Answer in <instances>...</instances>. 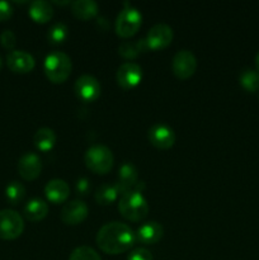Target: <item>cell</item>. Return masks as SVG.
<instances>
[{
	"instance_id": "33",
	"label": "cell",
	"mask_w": 259,
	"mask_h": 260,
	"mask_svg": "<svg viewBox=\"0 0 259 260\" xmlns=\"http://www.w3.org/2000/svg\"><path fill=\"white\" fill-rule=\"evenodd\" d=\"M2 66H3V60L2 57H0V70H2Z\"/></svg>"
},
{
	"instance_id": "8",
	"label": "cell",
	"mask_w": 259,
	"mask_h": 260,
	"mask_svg": "<svg viewBox=\"0 0 259 260\" xmlns=\"http://www.w3.org/2000/svg\"><path fill=\"white\" fill-rule=\"evenodd\" d=\"M172 69L178 79L187 80L192 78L197 70V58L190 51L180 50L173 57Z\"/></svg>"
},
{
	"instance_id": "20",
	"label": "cell",
	"mask_w": 259,
	"mask_h": 260,
	"mask_svg": "<svg viewBox=\"0 0 259 260\" xmlns=\"http://www.w3.org/2000/svg\"><path fill=\"white\" fill-rule=\"evenodd\" d=\"M48 215V205L41 198H33L24 206V217L30 222L42 221Z\"/></svg>"
},
{
	"instance_id": "10",
	"label": "cell",
	"mask_w": 259,
	"mask_h": 260,
	"mask_svg": "<svg viewBox=\"0 0 259 260\" xmlns=\"http://www.w3.org/2000/svg\"><path fill=\"white\" fill-rule=\"evenodd\" d=\"M147 47L151 51H161L167 48L173 41V29L168 24L159 23L150 28L146 38Z\"/></svg>"
},
{
	"instance_id": "24",
	"label": "cell",
	"mask_w": 259,
	"mask_h": 260,
	"mask_svg": "<svg viewBox=\"0 0 259 260\" xmlns=\"http://www.w3.org/2000/svg\"><path fill=\"white\" fill-rule=\"evenodd\" d=\"M239 83L248 93L259 90V73L253 69H244L239 76Z\"/></svg>"
},
{
	"instance_id": "1",
	"label": "cell",
	"mask_w": 259,
	"mask_h": 260,
	"mask_svg": "<svg viewBox=\"0 0 259 260\" xmlns=\"http://www.w3.org/2000/svg\"><path fill=\"white\" fill-rule=\"evenodd\" d=\"M96 245L103 253L109 255L126 253L136 243V234L123 222L106 223L96 234Z\"/></svg>"
},
{
	"instance_id": "22",
	"label": "cell",
	"mask_w": 259,
	"mask_h": 260,
	"mask_svg": "<svg viewBox=\"0 0 259 260\" xmlns=\"http://www.w3.org/2000/svg\"><path fill=\"white\" fill-rule=\"evenodd\" d=\"M146 51H149V47H147L145 38L136 41V42L126 41V42H122L118 47L119 55L123 58H127V60H134V58L139 57L141 53L146 52Z\"/></svg>"
},
{
	"instance_id": "26",
	"label": "cell",
	"mask_w": 259,
	"mask_h": 260,
	"mask_svg": "<svg viewBox=\"0 0 259 260\" xmlns=\"http://www.w3.org/2000/svg\"><path fill=\"white\" fill-rule=\"evenodd\" d=\"M69 28L63 23H56L50 28L47 33V38L52 45H60L68 38Z\"/></svg>"
},
{
	"instance_id": "17",
	"label": "cell",
	"mask_w": 259,
	"mask_h": 260,
	"mask_svg": "<svg viewBox=\"0 0 259 260\" xmlns=\"http://www.w3.org/2000/svg\"><path fill=\"white\" fill-rule=\"evenodd\" d=\"M45 196L53 205L65 203L70 196V187L62 179H52L46 184Z\"/></svg>"
},
{
	"instance_id": "5",
	"label": "cell",
	"mask_w": 259,
	"mask_h": 260,
	"mask_svg": "<svg viewBox=\"0 0 259 260\" xmlns=\"http://www.w3.org/2000/svg\"><path fill=\"white\" fill-rule=\"evenodd\" d=\"M142 23V15L136 8L126 7L121 10L116 19V33L121 38H130L139 32Z\"/></svg>"
},
{
	"instance_id": "23",
	"label": "cell",
	"mask_w": 259,
	"mask_h": 260,
	"mask_svg": "<svg viewBox=\"0 0 259 260\" xmlns=\"http://www.w3.org/2000/svg\"><path fill=\"white\" fill-rule=\"evenodd\" d=\"M119 192L117 189L116 184H102L101 187L96 189L95 196V202L101 206H108L116 202L118 198Z\"/></svg>"
},
{
	"instance_id": "25",
	"label": "cell",
	"mask_w": 259,
	"mask_h": 260,
	"mask_svg": "<svg viewBox=\"0 0 259 260\" xmlns=\"http://www.w3.org/2000/svg\"><path fill=\"white\" fill-rule=\"evenodd\" d=\"M5 197L12 206L19 205L25 197V187L22 183L13 180L5 188Z\"/></svg>"
},
{
	"instance_id": "14",
	"label": "cell",
	"mask_w": 259,
	"mask_h": 260,
	"mask_svg": "<svg viewBox=\"0 0 259 260\" xmlns=\"http://www.w3.org/2000/svg\"><path fill=\"white\" fill-rule=\"evenodd\" d=\"M18 173L27 182L37 179L42 172V160L33 152H27L18 161Z\"/></svg>"
},
{
	"instance_id": "2",
	"label": "cell",
	"mask_w": 259,
	"mask_h": 260,
	"mask_svg": "<svg viewBox=\"0 0 259 260\" xmlns=\"http://www.w3.org/2000/svg\"><path fill=\"white\" fill-rule=\"evenodd\" d=\"M149 203L141 192L131 190L121 196L118 211L121 216L132 222H140L149 215Z\"/></svg>"
},
{
	"instance_id": "13",
	"label": "cell",
	"mask_w": 259,
	"mask_h": 260,
	"mask_svg": "<svg viewBox=\"0 0 259 260\" xmlns=\"http://www.w3.org/2000/svg\"><path fill=\"white\" fill-rule=\"evenodd\" d=\"M89 208L85 202L80 200H74L66 203L61 210V221L65 225L76 226L88 217Z\"/></svg>"
},
{
	"instance_id": "28",
	"label": "cell",
	"mask_w": 259,
	"mask_h": 260,
	"mask_svg": "<svg viewBox=\"0 0 259 260\" xmlns=\"http://www.w3.org/2000/svg\"><path fill=\"white\" fill-rule=\"evenodd\" d=\"M0 43H2V46L5 50L14 51L15 45H17V37H15L14 32L10 29H5L0 35Z\"/></svg>"
},
{
	"instance_id": "18",
	"label": "cell",
	"mask_w": 259,
	"mask_h": 260,
	"mask_svg": "<svg viewBox=\"0 0 259 260\" xmlns=\"http://www.w3.org/2000/svg\"><path fill=\"white\" fill-rule=\"evenodd\" d=\"M28 13H29V17L36 23L43 24V23H47L52 19L55 10H53V7L51 3L43 2V0H37V2L30 3Z\"/></svg>"
},
{
	"instance_id": "3",
	"label": "cell",
	"mask_w": 259,
	"mask_h": 260,
	"mask_svg": "<svg viewBox=\"0 0 259 260\" xmlns=\"http://www.w3.org/2000/svg\"><path fill=\"white\" fill-rule=\"evenodd\" d=\"M43 69H45L46 76L51 83L62 84L70 76L73 63H71L70 56L61 51H55L45 58Z\"/></svg>"
},
{
	"instance_id": "29",
	"label": "cell",
	"mask_w": 259,
	"mask_h": 260,
	"mask_svg": "<svg viewBox=\"0 0 259 260\" xmlns=\"http://www.w3.org/2000/svg\"><path fill=\"white\" fill-rule=\"evenodd\" d=\"M127 260H152V255L147 249L139 248L130 253Z\"/></svg>"
},
{
	"instance_id": "11",
	"label": "cell",
	"mask_w": 259,
	"mask_h": 260,
	"mask_svg": "<svg viewBox=\"0 0 259 260\" xmlns=\"http://www.w3.org/2000/svg\"><path fill=\"white\" fill-rule=\"evenodd\" d=\"M142 69L135 62H124L118 68L116 74L117 84L124 90L134 89L141 83Z\"/></svg>"
},
{
	"instance_id": "7",
	"label": "cell",
	"mask_w": 259,
	"mask_h": 260,
	"mask_svg": "<svg viewBox=\"0 0 259 260\" xmlns=\"http://www.w3.org/2000/svg\"><path fill=\"white\" fill-rule=\"evenodd\" d=\"M116 187L118 189L119 194H124L131 190L141 192L144 190V182H139V173L136 167L131 162H124L121 165L118 172V182L116 183Z\"/></svg>"
},
{
	"instance_id": "27",
	"label": "cell",
	"mask_w": 259,
	"mask_h": 260,
	"mask_svg": "<svg viewBox=\"0 0 259 260\" xmlns=\"http://www.w3.org/2000/svg\"><path fill=\"white\" fill-rule=\"evenodd\" d=\"M69 260H102V258L93 248L84 245L74 249Z\"/></svg>"
},
{
	"instance_id": "12",
	"label": "cell",
	"mask_w": 259,
	"mask_h": 260,
	"mask_svg": "<svg viewBox=\"0 0 259 260\" xmlns=\"http://www.w3.org/2000/svg\"><path fill=\"white\" fill-rule=\"evenodd\" d=\"M147 137L150 144L159 150H169L175 144V134L173 128L163 123H156L150 127Z\"/></svg>"
},
{
	"instance_id": "19",
	"label": "cell",
	"mask_w": 259,
	"mask_h": 260,
	"mask_svg": "<svg viewBox=\"0 0 259 260\" xmlns=\"http://www.w3.org/2000/svg\"><path fill=\"white\" fill-rule=\"evenodd\" d=\"M98 4L93 0H76L71 4V13L76 19L89 20L98 14Z\"/></svg>"
},
{
	"instance_id": "16",
	"label": "cell",
	"mask_w": 259,
	"mask_h": 260,
	"mask_svg": "<svg viewBox=\"0 0 259 260\" xmlns=\"http://www.w3.org/2000/svg\"><path fill=\"white\" fill-rule=\"evenodd\" d=\"M163 235H164V228L156 221H150L137 229L136 241L144 245H154L161 240Z\"/></svg>"
},
{
	"instance_id": "9",
	"label": "cell",
	"mask_w": 259,
	"mask_h": 260,
	"mask_svg": "<svg viewBox=\"0 0 259 260\" xmlns=\"http://www.w3.org/2000/svg\"><path fill=\"white\" fill-rule=\"evenodd\" d=\"M74 90L81 102L91 103L101 96V84L93 75H81L75 81Z\"/></svg>"
},
{
	"instance_id": "32",
	"label": "cell",
	"mask_w": 259,
	"mask_h": 260,
	"mask_svg": "<svg viewBox=\"0 0 259 260\" xmlns=\"http://www.w3.org/2000/svg\"><path fill=\"white\" fill-rule=\"evenodd\" d=\"M255 66H256V71L259 73V52H258V55L255 56Z\"/></svg>"
},
{
	"instance_id": "30",
	"label": "cell",
	"mask_w": 259,
	"mask_h": 260,
	"mask_svg": "<svg viewBox=\"0 0 259 260\" xmlns=\"http://www.w3.org/2000/svg\"><path fill=\"white\" fill-rule=\"evenodd\" d=\"M13 15V7L8 2H0V22H5Z\"/></svg>"
},
{
	"instance_id": "31",
	"label": "cell",
	"mask_w": 259,
	"mask_h": 260,
	"mask_svg": "<svg viewBox=\"0 0 259 260\" xmlns=\"http://www.w3.org/2000/svg\"><path fill=\"white\" fill-rule=\"evenodd\" d=\"M76 192H78V194L80 196H86L88 194V192L90 190V182H89L86 178H80V179L76 182Z\"/></svg>"
},
{
	"instance_id": "15",
	"label": "cell",
	"mask_w": 259,
	"mask_h": 260,
	"mask_svg": "<svg viewBox=\"0 0 259 260\" xmlns=\"http://www.w3.org/2000/svg\"><path fill=\"white\" fill-rule=\"evenodd\" d=\"M7 65L14 74H28L35 69V58L22 50L10 51L7 55Z\"/></svg>"
},
{
	"instance_id": "6",
	"label": "cell",
	"mask_w": 259,
	"mask_h": 260,
	"mask_svg": "<svg viewBox=\"0 0 259 260\" xmlns=\"http://www.w3.org/2000/svg\"><path fill=\"white\" fill-rule=\"evenodd\" d=\"M23 231H24V221L17 211H0V239L15 240L22 235Z\"/></svg>"
},
{
	"instance_id": "4",
	"label": "cell",
	"mask_w": 259,
	"mask_h": 260,
	"mask_svg": "<svg viewBox=\"0 0 259 260\" xmlns=\"http://www.w3.org/2000/svg\"><path fill=\"white\" fill-rule=\"evenodd\" d=\"M84 161L90 172L103 175L111 172L113 168L114 156L104 145H93L86 150Z\"/></svg>"
},
{
	"instance_id": "21",
	"label": "cell",
	"mask_w": 259,
	"mask_h": 260,
	"mask_svg": "<svg viewBox=\"0 0 259 260\" xmlns=\"http://www.w3.org/2000/svg\"><path fill=\"white\" fill-rule=\"evenodd\" d=\"M56 134L53 129L48 128V127H42V128L37 129L33 137V142L35 146L37 147L40 151L48 152L55 147L56 145Z\"/></svg>"
}]
</instances>
